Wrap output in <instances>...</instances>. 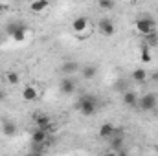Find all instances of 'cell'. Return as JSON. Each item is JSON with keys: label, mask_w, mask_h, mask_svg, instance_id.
Segmentation results:
<instances>
[{"label": "cell", "mask_w": 158, "mask_h": 156, "mask_svg": "<svg viewBox=\"0 0 158 156\" xmlns=\"http://www.w3.org/2000/svg\"><path fill=\"white\" fill-rule=\"evenodd\" d=\"M6 81L9 84H19L20 83V76L17 72H6Z\"/></svg>", "instance_id": "cell-18"}, {"label": "cell", "mask_w": 158, "mask_h": 156, "mask_svg": "<svg viewBox=\"0 0 158 156\" xmlns=\"http://www.w3.org/2000/svg\"><path fill=\"white\" fill-rule=\"evenodd\" d=\"M59 86H61V92H63V94H72V92L76 90V83H74L70 77H64L63 81H61Z\"/></svg>", "instance_id": "cell-8"}, {"label": "cell", "mask_w": 158, "mask_h": 156, "mask_svg": "<svg viewBox=\"0 0 158 156\" xmlns=\"http://www.w3.org/2000/svg\"><path fill=\"white\" fill-rule=\"evenodd\" d=\"M2 99H4V94H2V90H0V101H2Z\"/></svg>", "instance_id": "cell-28"}, {"label": "cell", "mask_w": 158, "mask_h": 156, "mask_svg": "<svg viewBox=\"0 0 158 156\" xmlns=\"http://www.w3.org/2000/svg\"><path fill=\"white\" fill-rule=\"evenodd\" d=\"M7 9H9L7 4H0V11H7Z\"/></svg>", "instance_id": "cell-24"}, {"label": "cell", "mask_w": 158, "mask_h": 156, "mask_svg": "<svg viewBox=\"0 0 158 156\" xmlns=\"http://www.w3.org/2000/svg\"><path fill=\"white\" fill-rule=\"evenodd\" d=\"M19 24H20V22H11V24H7V26H6V31H7L9 35H13V33L17 31V28H19Z\"/></svg>", "instance_id": "cell-23"}, {"label": "cell", "mask_w": 158, "mask_h": 156, "mask_svg": "<svg viewBox=\"0 0 158 156\" xmlns=\"http://www.w3.org/2000/svg\"><path fill=\"white\" fill-rule=\"evenodd\" d=\"M151 59H153V57H151L149 46H145V44H143V46H142V61H143V63H149Z\"/></svg>", "instance_id": "cell-21"}, {"label": "cell", "mask_w": 158, "mask_h": 156, "mask_svg": "<svg viewBox=\"0 0 158 156\" xmlns=\"http://www.w3.org/2000/svg\"><path fill=\"white\" fill-rule=\"evenodd\" d=\"M121 101H123L125 107H136V105H138V96H136L134 92H125Z\"/></svg>", "instance_id": "cell-9"}, {"label": "cell", "mask_w": 158, "mask_h": 156, "mask_svg": "<svg viewBox=\"0 0 158 156\" xmlns=\"http://www.w3.org/2000/svg\"><path fill=\"white\" fill-rule=\"evenodd\" d=\"M81 74H83V77L85 79H94L96 77V74H98V68L92 66V64H88V66H85V68L81 70Z\"/></svg>", "instance_id": "cell-16"}, {"label": "cell", "mask_w": 158, "mask_h": 156, "mask_svg": "<svg viewBox=\"0 0 158 156\" xmlns=\"http://www.w3.org/2000/svg\"><path fill=\"white\" fill-rule=\"evenodd\" d=\"M86 26H88V20H86L85 17H77V18L74 20V24H72L74 31H77V33H81V31H85V30H86Z\"/></svg>", "instance_id": "cell-12"}, {"label": "cell", "mask_w": 158, "mask_h": 156, "mask_svg": "<svg viewBox=\"0 0 158 156\" xmlns=\"http://www.w3.org/2000/svg\"><path fill=\"white\" fill-rule=\"evenodd\" d=\"M156 101H158V97L155 94H145V96H142V97L138 99V105H136V107H140L142 110L149 112V110H153V109L156 107Z\"/></svg>", "instance_id": "cell-4"}, {"label": "cell", "mask_w": 158, "mask_h": 156, "mask_svg": "<svg viewBox=\"0 0 158 156\" xmlns=\"http://www.w3.org/2000/svg\"><path fill=\"white\" fill-rule=\"evenodd\" d=\"M11 37L17 40V42H22V40L26 39V26H24V24H19L17 31H15V33H13Z\"/></svg>", "instance_id": "cell-15"}, {"label": "cell", "mask_w": 158, "mask_h": 156, "mask_svg": "<svg viewBox=\"0 0 158 156\" xmlns=\"http://www.w3.org/2000/svg\"><path fill=\"white\" fill-rule=\"evenodd\" d=\"M114 134H116L114 125H110V123H103V125L99 127V138H103V140H110Z\"/></svg>", "instance_id": "cell-6"}, {"label": "cell", "mask_w": 158, "mask_h": 156, "mask_svg": "<svg viewBox=\"0 0 158 156\" xmlns=\"http://www.w3.org/2000/svg\"><path fill=\"white\" fill-rule=\"evenodd\" d=\"M98 6H99L101 9H114V6H116V4H114L112 0H99V2H98Z\"/></svg>", "instance_id": "cell-22"}, {"label": "cell", "mask_w": 158, "mask_h": 156, "mask_svg": "<svg viewBox=\"0 0 158 156\" xmlns=\"http://www.w3.org/2000/svg\"><path fill=\"white\" fill-rule=\"evenodd\" d=\"M98 28H99V31L103 33V35H107V37H110V35H114V31H116V26H114V22L110 20V18H101L99 20V24H98Z\"/></svg>", "instance_id": "cell-5"}, {"label": "cell", "mask_w": 158, "mask_h": 156, "mask_svg": "<svg viewBox=\"0 0 158 156\" xmlns=\"http://www.w3.org/2000/svg\"><path fill=\"white\" fill-rule=\"evenodd\" d=\"M79 70V64L76 61H64V64H63V72L64 74H76Z\"/></svg>", "instance_id": "cell-13"}, {"label": "cell", "mask_w": 158, "mask_h": 156, "mask_svg": "<svg viewBox=\"0 0 158 156\" xmlns=\"http://www.w3.org/2000/svg\"><path fill=\"white\" fill-rule=\"evenodd\" d=\"M155 20L151 18V17H142V18H138L136 20V30L145 37V35H149V33H153V31H156L155 30Z\"/></svg>", "instance_id": "cell-2"}, {"label": "cell", "mask_w": 158, "mask_h": 156, "mask_svg": "<svg viewBox=\"0 0 158 156\" xmlns=\"http://www.w3.org/2000/svg\"><path fill=\"white\" fill-rule=\"evenodd\" d=\"M33 121H35L37 129H40V130H44L46 134L53 130V123H52V119H50V116H46V114H33Z\"/></svg>", "instance_id": "cell-3"}, {"label": "cell", "mask_w": 158, "mask_h": 156, "mask_svg": "<svg viewBox=\"0 0 158 156\" xmlns=\"http://www.w3.org/2000/svg\"><path fill=\"white\" fill-rule=\"evenodd\" d=\"M2 132H4L6 136H13V134L17 132V125H15L13 121H9V119H4V121H2Z\"/></svg>", "instance_id": "cell-11"}, {"label": "cell", "mask_w": 158, "mask_h": 156, "mask_svg": "<svg viewBox=\"0 0 158 156\" xmlns=\"http://www.w3.org/2000/svg\"><path fill=\"white\" fill-rule=\"evenodd\" d=\"M105 156H118V154H116V153H107Z\"/></svg>", "instance_id": "cell-26"}, {"label": "cell", "mask_w": 158, "mask_h": 156, "mask_svg": "<svg viewBox=\"0 0 158 156\" xmlns=\"http://www.w3.org/2000/svg\"><path fill=\"white\" fill-rule=\"evenodd\" d=\"M153 81H156V83H158V72H155V74H153Z\"/></svg>", "instance_id": "cell-25"}, {"label": "cell", "mask_w": 158, "mask_h": 156, "mask_svg": "<svg viewBox=\"0 0 158 156\" xmlns=\"http://www.w3.org/2000/svg\"><path fill=\"white\" fill-rule=\"evenodd\" d=\"M156 44H158V35H156V31H153V33L145 35V46L153 48V46H156Z\"/></svg>", "instance_id": "cell-19"}, {"label": "cell", "mask_w": 158, "mask_h": 156, "mask_svg": "<svg viewBox=\"0 0 158 156\" xmlns=\"http://www.w3.org/2000/svg\"><path fill=\"white\" fill-rule=\"evenodd\" d=\"M22 97H24V101H35V99L39 97L37 88H35V86H31V84L24 86V90H22Z\"/></svg>", "instance_id": "cell-7"}, {"label": "cell", "mask_w": 158, "mask_h": 156, "mask_svg": "<svg viewBox=\"0 0 158 156\" xmlns=\"http://www.w3.org/2000/svg\"><path fill=\"white\" fill-rule=\"evenodd\" d=\"M24 156H31V154H24Z\"/></svg>", "instance_id": "cell-29"}, {"label": "cell", "mask_w": 158, "mask_h": 156, "mask_svg": "<svg viewBox=\"0 0 158 156\" xmlns=\"http://www.w3.org/2000/svg\"><path fill=\"white\" fill-rule=\"evenodd\" d=\"M112 140V149L121 153L123 151V138H110Z\"/></svg>", "instance_id": "cell-20"}, {"label": "cell", "mask_w": 158, "mask_h": 156, "mask_svg": "<svg viewBox=\"0 0 158 156\" xmlns=\"http://www.w3.org/2000/svg\"><path fill=\"white\" fill-rule=\"evenodd\" d=\"M132 79L138 81V83H143V81L147 79V72H145L143 68H136V70L132 72Z\"/></svg>", "instance_id": "cell-17"}, {"label": "cell", "mask_w": 158, "mask_h": 156, "mask_svg": "<svg viewBox=\"0 0 158 156\" xmlns=\"http://www.w3.org/2000/svg\"><path fill=\"white\" fill-rule=\"evenodd\" d=\"M31 156H42V154H40V153H37V151H35V153H33V154H31Z\"/></svg>", "instance_id": "cell-27"}, {"label": "cell", "mask_w": 158, "mask_h": 156, "mask_svg": "<svg viewBox=\"0 0 158 156\" xmlns=\"http://www.w3.org/2000/svg\"><path fill=\"white\" fill-rule=\"evenodd\" d=\"M98 109V99L90 94H85L77 99V110L83 116H92Z\"/></svg>", "instance_id": "cell-1"}, {"label": "cell", "mask_w": 158, "mask_h": 156, "mask_svg": "<svg viewBox=\"0 0 158 156\" xmlns=\"http://www.w3.org/2000/svg\"><path fill=\"white\" fill-rule=\"evenodd\" d=\"M48 6H50V2H46V0H39V2H31V4H30V9L35 11V13H40V11H44Z\"/></svg>", "instance_id": "cell-14"}, {"label": "cell", "mask_w": 158, "mask_h": 156, "mask_svg": "<svg viewBox=\"0 0 158 156\" xmlns=\"http://www.w3.org/2000/svg\"><path fill=\"white\" fill-rule=\"evenodd\" d=\"M46 140H48V134H46L44 130H40V129H37V130L31 134V142H33V145H42Z\"/></svg>", "instance_id": "cell-10"}]
</instances>
